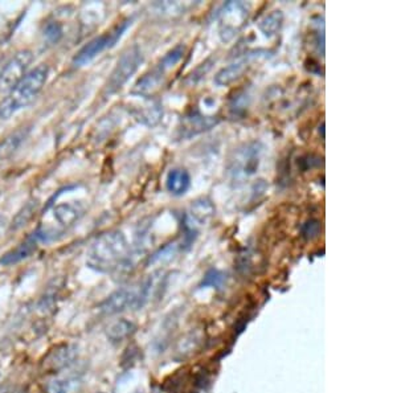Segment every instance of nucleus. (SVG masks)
Listing matches in <instances>:
<instances>
[{"label":"nucleus","instance_id":"obj_4","mask_svg":"<svg viewBox=\"0 0 397 393\" xmlns=\"http://www.w3.org/2000/svg\"><path fill=\"white\" fill-rule=\"evenodd\" d=\"M130 24H132L130 19L121 21L110 31L105 32L101 36H97L88 44H85L81 49L76 53V56L73 57L74 66H84V65H86V64H89L92 60H94L100 53L114 47L117 42L122 37L123 33L129 28Z\"/></svg>","mask_w":397,"mask_h":393},{"label":"nucleus","instance_id":"obj_6","mask_svg":"<svg viewBox=\"0 0 397 393\" xmlns=\"http://www.w3.org/2000/svg\"><path fill=\"white\" fill-rule=\"evenodd\" d=\"M142 61L143 56L141 49L137 45L129 48L117 62L114 71L108 80V83L105 85V94L110 95L118 92L123 85L130 80L132 74L138 71Z\"/></svg>","mask_w":397,"mask_h":393},{"label":"nucleus","instance_id":"obj_18","mask_svg":"<svg viewBox=\"0 0 397 393\" xmlns=\"http://www.w3.org/2000/svg\"><path fill=\"white\" fill-rule=\"evenodd\" d=\"M64 36V28L59 21H48L42 28L44 42L50 45H54L60 42Z\"/></svg>","mask_w":397,"mask_h":393},{"label":"nucleus","instance_id":"obj_14","mask_svg":"<svg viewBox=\"0 0 397 393\" xmlns=\"http://www.w3.org/2000/svg\"><path fill=\"white\" fill-rule=\"evenodd\" d=\"M246 66H248V60L245 57L238 59L237 61L232 62L231 65H228L226 68L221 69L220 72L216 74L214 83L217 86H226V85L234 83L237 78L241 77V74L245 72Z\"/></svg>","mask_w":397,"mask_h":393},{"label":"nucleus","instance_id":"obj_10","mask_svg":"<svg viewBox=\"0 0 397 393\" xmlns=\"http://www.w3.org/2000/svg\"><path fill=\"white\" fill-rule=\"evenodd\" d=\"M217 124V119L214 117H204L199 112H192L184 117L183 126L180 129V133L183 138H191L195 135L200 134L205 130H209Z\"/></svg>","mask_w":397,"mask_h":393},{"label":"nucleus","instance_id":"obj_17","mask_svg":"<svg viewBox=\"0 0 397 393\" xmlns=\"http://www.w3.org/2000/svg\"><path fill=\"white\" fill-rule=\"evenodd\" d=\"M282 20H284V16H282L281 11H275L273 13L267 15L264 20L260 23V28L266 36H275L282 25Z\"/></svg>","mask_w":397,"mask_h":393},{"label":"nucleus","instance_id":"obj_20","mask_svg":"<svg viewBox=\"0 0 397 393\" xmlns=\"http://www.w3.org/2000/svg\"><path fill=\"white\" fill-rule=\"evenodd\" d=\"M161 115H162L161 106L159 105H153V106L144 107L141 114H139V118L142 119V122H144V124L153 126V124H156L161 119Z\"/></svg>","mask_w":397,"mask_h":393},{"label":"nucleus","instance_id":"obj_5","mask_svg":"<svg viewBox=\"0 0 397 393\" xmlns=\"http://www.w3.org/2000/svg\"><path fill=\"white\" fill-rule=\"evenodd\" d=\"M263 147L258 142H249L240 146L229 159L228 171L236 180L255 175L260 166Z\"/></svg>","mask_w":397,"mask_h":393},{"label":"nucleus","instance_id":"obj_9","mask_svg":"<svg viewBox=\"0 0 397 393\" xmlns=\"http://www.w3.org/2000/svg\"><path fill=\"white\" fill-rule=\"evenodd\" d=\"M214 208L208 200H199L192 207L190 208L188 213L185 215L184 227H185V238L191 240V235H194V228L207 224L214 218Z\"/></svg>","mask_w":397,"mask_h":393},{"label":"nucleus","instance_id":"obj_15","mask_svg":"<svg viewBox=\"0 0 397 393\" xmlns=\"http://www.w3.org/2000/svg\"><path fill=\"white\" fill-rule=\"evenodd\" d=\"M30 131H31L30 127H21L19 130H16L15 133L8 135L7 138H4L0 142V159L10 158L21 147V143L25 141V138L28 136Z\"/></svg>","mask_w":397,"mask_h":393},{"label":"nucleus","instance_id":"obj_23","mask_svg":"<svg viewBox=\"0 0 397 393\" xmlns=\"http://www.w3.org/2000/svg\"><path fill=\"white\" fill-rule=\"evenodd\" d=\"M319 230H321L319 223L316 221V220H311V221L306 223L302 232H304V236H305L306 238H314L318 236Z\"/></svg>","mask_w":397,"mask_h":393},{"label":"nucleus","instance_id":"obj_24","mask_svg":"<svg viewBox=\"0 0 397 393\" xmlns=\"http://www.w3.org/2000/svg\"><path fill=\"white\" fill-rule=\"evenodd\" d=\"M4 227H6V220L3 218H0V236H1V233L4 232Z\"/></svg>","mask_w":397,"mask_h":393},{"label":"nucleus","instance_id":"obj_8","mask_svg":"<svg viewBox=\"0 0 397 393\" xmlns=\"http://www.w3.org/2000/svg\"><path fill=\"white\" fill-rule=\"evenodd\" d=\"M141 288L138 285H132L129 288L114 291L100 306V310L106 315H114L129 309H141Z\"/></svg>","mask_w":397,"mask_h":393},{"label":"nucleus","instance_id":"obj_12","mask_svg":"<svg viewBox=\"0 0 397 393\" xmlns=\"http://www.w3.org/2000/svg\"><path fill=\"white\" fill-rule=\"evenodd\" d=\"M77 347L74 344H62L57 347L47 359V367L52 371L68 368L77 359Z\"/></svg>","mask_w":397,"mask_h":393},{"label":"nucleus","instance_id":"obj_25","mask_svg":"<svg viewBox=\"0 0 397 393\" xmlns=\"http://www.w3.org/2000/svg\"><path fill=\"white\" fill-rule=\"evenodd\" d=\"M4 60L3 59H0V73H1V69H3V65H4Z\"/></svg>","mask_w":397,"mask_h":393},{"label":"nucleus","instance_id":"obj_22","mask_svg":"<svg viewBox=\"0 0 397 393\" xmlns=\"http://www.w3.org/2000/svg\"><path fill=\"white\" fill-rule=\"evenodd\" d=\"M225 276L223 273L217 271V270H211L205 274L204 277L203 283L202 286L207 288V286H211V288H221L223 283H224Z\"/></svg>","mask_w":397,"mask_h":393},{"label":"nucleus","instance_id":"obj_2","mask_svg":"<svg viewBox=\"0 0 397 393\" xmlns=\"http://www.w3.org/2000/svg\"><path fill=\"white\" fill-rule=\"evenodd\" d=\"M50 76V68L45 64L35 66L16 83L6 98L0 102V119H8L13 114L31 105L41 93Z\"/></svg>","mask_w":397,"mask_h":393},{"label":"nucleus","instance_id":"obj_26","mask_svg":"<svg viewBox=\"0 0 397 393\" xmlns=\"http://www.w3.org/2000/svg\"><path fill=\"white\" fill-rule=\"evenodd\" d=\"M100 393H102V392H100Z\"/></svg>","mask_w":397,"mask_h":393},{"label":"nucleus","instance_id":"obj_11","mask_svg":"<svg viewBox=\"0 0 397 393\" xmlns=\"http://www.w3.org/2000/svg\"><path fill=\"white\" fill-rule=\"evenodd\" d=\"M39 240L35 236V233H32L30 237L24 240L21 244H19L15 249H12L10 252H7L1 259H0V265L3 266H11L15 264H19L21 261L31 257L32 254L36 252L38 249Z\"/></svg>","mask_w":397,"mask_h":393},{"label":"nucleus","instance_id":"obj_13","mask_svg":"<svg viewBox=\"0 0 397 393\" xmlns=\"http://www.w3.org/2000/svg\"><path fill=\"white\" fill-rule=\"evenodd\" d=\"M191 187V176L187 170L173 168L166 177V188L175 196H182Z\"/></svg>","mask_w":397,"mask_h":393},{"label":"nucleus","instance_id":"obj_19","mask_svg":"<svg viewBox=\"0 0 397 393\" xmlns=\"http://www.w3.org/2000/svg\"><path fill=\"white\" fill-rule=\"evenodd\" d=\"M38 206H39L38 201H28L24 207L21 208V211L18 212V215L13 218L11 229H19V228L24 227L31 220L33 213L36 212Z\"/></svg>","mask_w":397,"mask_h":393},{"label":"nucleus","instance_id":"obj_3","mask_svg":"<svg viewBox=\"0 0 397 393\" xmlns=\"http://www.w3.org/2000/svg\"><path fill=\"white\" fill-rule=\"evenodd\" d=\"M84 215L80 203H60L51 209V221L41 224L35 233L39 242H52L64 236Z\"/></svg>","mask_w":397,"mask_h":393},{"label":"nucleus","instance_id":"obj_16","mask_svg":"<svg viewBox=\"0 0 397 393\" xmlns=\"http://www.w3.org/2000/svg\"><path fill=\"white\" fill-rule=\"evenodd\" d=\"M135 330L134 323L126 319H118L113 322L112 324L106 329V335L112 341H121L130 336Z\"/></svg>","mask_w":397,"mask_h":393},{"label":"nucleus","instance_id":"obj_21","mask_svg":"<svg viewBox=\"0 0 397 393\" xmlns=\"http://www.w3.org/2000/svg\"><path fill=\"white\" fill-rule=\"evenodd\" d=\"M73 383L71 379H56L48 384L47 389L48 393H71L73 389Z\"/></svg>","mask_w":397,"mask_h":393},{"label":"nucleus","instance_id":"obj_7","mask_svg":"<svg viewBox=\"0 0 397 393\" xmlns=\"http://www.w3.org/2000/svg\"><path fill=\"white\" fill-rule=\"evenodd\" d=\"M33 61L31 51L24 49L15 53L8 61L4 62L0 73V90H8L21 81L28 73V69Z\"/></svg>","mask_w":397,"mask_h":393},{"label":"nucleus","instance_id":"obj_1","mask_svg":"<svg viewBox=\"0 0 397 393\" xmlns=\"http://www.w3.org/2000/svg\"><path fill=\"white\" fill-rule=\"evenodd\" d=\"M86 264L102 273H122L132 266V250L122 232L102 233L88 250Z\"/></svg>","mask_w":397,"mask_h":393}]
</instances>
